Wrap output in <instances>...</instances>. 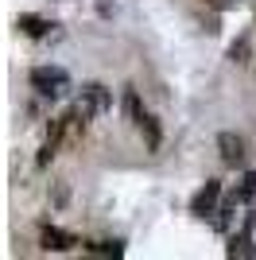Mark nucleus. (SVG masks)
<instances>
[{"label": "nucleus", "mask_w": 256, "mask_h": 260, "mask_svg": "<svg viewBox=\"0 0 256 260\" xmlns=\"http://www.w3.org/2000/svg\"><path fill=\"white\" fill-rule=\"evenodd\" d=\"M217 152H221V159L229 163V167H241V163H245V140H241L237 132H221V136H217Z\"/></svg>", "instance_id": "4"}, {"label": "nucleus", "mask_w": 256, "mask_h": 260, "mask_svg": "<svg viewBox=\"0 0 256 260\" xmlns=\"http://www.w3.org/2000/svg\"><path fill=\"white\" fill-rule=\"evenodd\" d=\"M27 82H31V89H39L43 98H58V93L70 89V74L62 66H35L27 74Z\"/></svg>", "instance_id": "1"}, {"label": "nucleus", "mask_w": 256, "mask_h": 260, "mask_svg": "<svg viewBox=\"0 0 256 260\" xmlns=\"http://www.w3.org/2000/svg\"><path fill=\"white\" fill-rule=\"evenodd\" d=\"M120 109H124V117L132 120V124H140V120H144V113H148V109L140 105V93H136V89H124V101H120Z\"/></svg>", "instance_id": "8"}, {"label": "nucleus", "mask_w": 256, "mask_h": 260, "mask_svg": "<svg viewBox=\"0 0 256 260\" xmlns=\"http://www.w3.org/2000/svg\"><path fill=\"white\" fill-rule=\"evenodd\" d=\"M245 54H248V39H241V43H233L229 58H233V62H245Z\"/></svg>", "instance_id": "11"}, {"label": "nucleus", "mask_w": 256, "mask_h": 260, "mask_svg": "<svg viewBox=\"0 0 256 260\" xmlns=\"http://www.w3.org/2000/svg\"><path fill=\"white\" fill-rule=\"evenodd\" d=\"M78 105L85 109V117H97V113H109V109H113V93H109L105 86L89 82V86L82 89V101H78Z\"/></svg>", "instance_id": "2"}, {"label": "nucleus", "mask_w": 256, "mask_h": 260, "mask_svg": "<svg viewBox=\"0 0 256 260\" xmlns=\"http://www.w3.org/2000/svg\"><path fill=\"white\" fill-rule=\"evenodd\" d=\"M39 241H43V249H51V252H66V249H74V245H78L74 233H66V229H58V225H43Z\"/></svg>", "instance_id": "5"}, {"label": "nucleus", "mask_w": 256, "mask_h": 260, "mask_svg": "<svg viewBox=\"0 0 256 260\" xmlns=\"http://www.w3.org/2000/svg\"><path fill=\"white\" fill-rule=\"evenodd\" d=\"M16 27H20L23 35H31V39H43L54 23H51V20H39V16H20V20H16Z\"/></svg>", "instance_id": "6"}, {"label": "nucleus", "mask_w": 256, "mask_h": 260, "mask_svg": "<svg viewBox=\"0 0 256 260\" xmlns=\"http://www.w3.org/2000/svg\"><path fill=\"white\" fill-rule=\"evenodd\" d=\"M136 128H140V132H144V136H148V148H151V152H159V144H163V132H159V120L151 117V113H144V120H140Z\"/></svg>", "instance_id": "7"}, {"label": "nucleus", "mask_w": 256, "mask_h": 260, "mask_svg": "<svg viewBox=\"0 0 256 260\" xmlns=\"http://www.w3.org/2000/svg\"><path fill=\"white\" fill-rule=\"evenodd\" d=\"M85 252H89V256H124V245H120V241H89Z\"/></svg>", "instance_id": "9"}, {"label": "nucleus", "mask_w": 256, "mask_h": 260, "mask_svg": "<svg viewBox=\"0 0 256 260\" xmlns=\"http://www.w3.org/2000/svg\"><path fill=\"white\" fill-rule=\"evenodd\" d=\"M237 198H241V202H252V198H256V171H245V175H241Z\"/></svg>", "instance_id": "10"}, {"label": "nucleus", "mask_w": 256, "mask_h": 260, "mask_svg": "<svg viewBox=\"0 0 256 260\" xmlns=\"http://www.w3.org/2000/svg\"><path fill=\"white\" fill-rule=\"evenodd\" d=\"M217 198H221V183H217V179H210L206 186H198V190H194V198H190V214H198V217L213 214V210H217Z\"/></svg>", "instance_id": "3"}]
</instances>
